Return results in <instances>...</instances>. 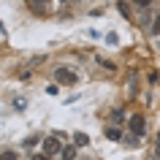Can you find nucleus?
Returning a JSON list of instances; mask_svg holds the SVG:
<instances>
[{
  "mask_svg": "<svg viewBox=\"0 0 160 160\" xmlns=\"http://www.w3.org/2000/svg\"><path fill=\"white\" fill-rule=\"evenodd\" d=\"M0 160H17V152H11V149L0 152Z\"/></svg>",
  "mask_w": 160,
  "mask_h": 160,
  "instance_id": "6",
  "label": "nucleus"
},
{
  "mask_svg": "<svg viewBox=\"0 0 160 160\" xmlns=\"http://www.w3.org/2000/svg\"><path fill=\"white\" fill-rule=\"evenodd\" d=\"M33 160H52V155H46V152H41V155H35Z\"/></svg>",
  "mask_w": 160,
  "mask_h": 160,
  "instance_id": "8",
  "label": "nucleus"
},
{
  "mask_svg": "<svg viewBox=\"0 0 160 160\" xmlns=\"http://www.w3.org/2000/svg\"><path fill=\"white\" fill-rule=\"evenodd\" d=\"M62 3H65V0H62Z\"/></svg>",
  "mask_w": 160,
  "mask_h": 160,
  "instance_id": "13",
  "label": "nucleus"
},
{
  "mask_svg": "<svg viewBox=\"0 0 160 160\" xmlns=\"http://www.w3.org/2000/svg\"><path fill=\"white\" fill-rule=\"evenodd\" d=\"M136 6H141V8H149V6H152V0H138Z\"/></svg>",
  "mask_w": 160,
  "mask_h": 160,
  "instance_id": "9",
  "label": "nucleus"
},
{
  "mask_svg": "<svg viewBox=\"0 0 160 160\" xmlns=\"http://www.w3.org/2000/svg\"><path fill=\"white\" fill-rule=\"evenodd\" d=\"M73 155H76V149H73V147H65V149H62V158H65V160H71Z\"/></svg>",
  "mask_w": 160,
  "mask_h": 160,
  "instance_id": "7",
  "label": "nucleus"
},
{
  "mask_svg": "<svg viewBox=\"0 0 160 160\" xmlns=\"http://www.w3.org/2000/svg\"><path fill=\"white\" fill-rule=\"evenodd\" d=\"M106 136H109L111 141H117V138H122V133H119V128H109V130H106Z\"/></svg>",
  "mask_w": 160,
  "mask_h": 160,
  "instance_id": "5",
  "label": "nucleus"
},
{
  "mask_svg": "<svg viewBox=\"0 0 160 160\" xmlns=\"http://www.w3.org/2000/svg\"><path fill=\"white\" fill-rule=\"evenodd\" d=\"M155 158H160V136H158V144H155Z\"/></svg>",
  "mask_w": 160,
  "mask_h": 160,
  "instance_id": "10",
  "label": "nucleus"
},
{
  "mask_svg": "<svg viewBox=\"0 0 160 160\" xmlns=\"http://www.w3.org/2000/svg\"><path fill=\"white\" fill-rule=\"evenodd\" d=\"M155 33H160V17L155 19Z\"/></svg>",
  "mask_w": 160,
  "mask_h": 160,
  "instance_id": "12",
  "label": "nucleus"
},
{
  "mask_svg": "<svg viewBox=\"0 0 160 160\" xmlns=\"http://www.w3.org/2000/svg\"><path fill=\"white\" fill-rule=\"evenodd\" d=\"M144 128H147L144 117L141 114H133V117H130V130H133V136H144Z\"/></svg>",
  "mask_w": 160,
  "mask_h": 160,
  "instance_id": "3",
  "label": "nucleus"
},
{
  "mask_svg": "<svg viewBox=\"0 0 160 160\" xmlns=\"http://www.w3.org/2000/svg\"><path fill=\"white\" fill-rule=\"evenodd\" d=\"M73 141H76V147H87V144H90V138H87V133H76Z\"/></svg>",
  "mask_w": 160,
  "mask_h": 160,
  "instance_id": "4",
  "label": "nucleus"
},
{
  "mask_svg": "<svg viewBox=\"0 0 160 160\" xmlns=\"http://www.w3.org/2000/svg\"><path fill=\"white\" fill-rule=\"evenodd\" d=\"M62 149V144H60V133L57 136H46L43 138V152L46 155H54V152H60Z\"/></svg>",
  "mask_w": 160,
  "mask_h": 160,
  "instance_id": "2",
  "label": "nucleus"
},
{
  "mask_svg": "<svg viewBox=\"0 0 160 160\" xmlns=\"http://www.w3.org/2000/svg\"><path fill=\"white\" fill-rule=\"evenodd\" d=\"M30 3H33V8H35V6L41 8V6H43V3H46V0H30Z\"/></svg>",
  "mask_w": 160,
  "mask_h": 160,
  "instance_id": "11",
  "label": "nucleus"
},
{
  "mask_svg": "<svg viewBox=\"0 0 160 160\" xmlns=\"http://www.w3.org/2000/svg\"><path fill=\"white\" fill-rule=\"evenodd\" d=\"M54 79H57V84H68V87L79 82V76H76L71 68H57V71H54Z\"/></svg>",
  "mask_w": 160,
  "mask_h": 160,
  "instance_id": "1",
  "label": "nucleus"
}]
</instances>
